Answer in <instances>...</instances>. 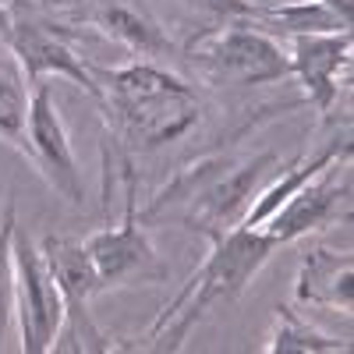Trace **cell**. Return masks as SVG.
I'll list each match as a JSON object with an SVG mask.
<instances>
[{
  "label": "cell",
  "instance_id": "obj_1",
  "mask_svg": "<svg viewBox=\"0 0 354 354\" xmlns=\"http://www.w3.org/2000/svg\"><path fill=\"white\" fill-rule=\"evenodd\" d=\"M280 156L259 153V156H238V153H216L202 156L188 167H181L170 181L153 195V202L142 209L145 223L174 220L188 230L202 234L205 241H216L230 227H238L259 188L277 174Z\"/></svg>",
  "mask_w": 354,
  "mask_h": 354
},
{
  "label": "cell",
  "instance_id": "obj_2",
  "mask_svg": "<svg viewBox=\"0 0 354 354\" xmlns=\"http://www.w3.org/2000/svg\"><path fill=\"white\" fill-rule=\"evenodd\" d=\"M93 75L100 82L96 106L110 124V142L128 153L160 149L198 124V93L156 61H135L113 71L93 68Z\"/></svg>",
  "mask_w": 354,
  "mask_h": 354
},
{
  "label": "cell",
  "instance_id": "obj_3",
  "mask_svg": "<svg viewBox=\"0 0 354 354\" xmlns=\"http://www.w3.org/2000/svg\"><path fill=\"white\" fill-rule=\"evenodd\" d=\"M209 245L213 248L205 262L185 280V287L174 294V301H167L153 319V326L145 330V347L163 354L181 351L198 322L209 319L216 308L238 301L245 287L255 280V273L280 248L266 230H248V227H230L223 238Z\"/></svg>",
  "mask_w": 354,
  "mask_h": 354
},
{
  "label": "cell",
  "instance_id": "obj_4",
  "mask_svg": "<svg viewBox=\"0 0 354 354\" xmlns=\"http://www.w3.org/2000/svg\"><path fill=\"white\" fill-rule=\"evenodd\" d=\"M106 160H113L117 177H121V205L124 213L117 223L88 234L85 252L93 259V270L100 277V290L117 287H138V283H160L167 280V266L149 238V223L138 216V174L128 156V149L113 142V156L103 149Z\"/></svg>",
  "mask_w": 354,
  "mask_h": 354
},
{
  "label": "cell",
  "instance_id": "obj_5",
  "mask_svg": "<svg viewBox=\"0 0 354 354\" xmlns=\"http://www.w3.org/2000/svg\"><path fill=\"white\" fill-rule=\"evenodd\" d=\"M0 39L18 61V71L25 75V82L36 85L39 78L61 75L82 85L93 100H100V82L93 68L85 64V57L78 53L71 28L57 25L46 11L25 4V0H15L0 15Z\"/></svg>",
  "mask_w": 354,
  "mask_h": 354
},
{
  "label": "cell",
  "instance_id": "obj_6",
  "mask_svg": "<svg viewBox=\"0 0 354 354\" xmlns=\"http://www.w3.org/2000/svg\"><path fill=\"white\" fill-rule=\"evenodd\" d=\"M50 273L57 280V290H61V301H64V322L57 330V340L50 351H61V354H106L113 347H121L110 333H103L93 319V301L100 290V277L93 270V259L85 252V241L78 238H43L39 245Z\"/></svg>",
  "mask_w": 354,
  "mask_h": 354
},
{
  "label": "cell",
  "instance_id": "obj_7",
  "mask_svg": "<svg viewBox=\"0 0 354 354\" xmlns=\"http://www.w3.org/2000/svg\"><path fill=\"white\" fill-rule=\"evenodd\" d=\"M195 64L216 85H273L290 78V57L252 21H234L195 46Z\"/></svg>",
  "mask_w": 354,
  "mask_h": 354
},
{
  "label": "cell",
  "instance_id": "obj_8",
  "mask_svg": "<svg viewBox=\"0 0 354 354\" xmlns=\"http://www.w3.org/2000/svg\"><path fill=\"white\" fill-rule=\"evenodd\" d=\"M15 319L25 354H46L64 322V301L43 252L15 234Z\"/></svg>",
  "mask_w": 354,
  "mask_h": 354
},
{
  "label": "cell",
  "instance_id": "obj_9",
  "mask_svg": "<svg viewBox=\"0 0 354 354\" xmlns=\"http://www.w3.org/2000/svg\"><path fill=\"white\" fill-rule=\"evenodd\" d=\"M25 138H28V160H32L36 170L50 181V188L61 198L78 205L85 198L82 170H78V160H75V149H71L61 106H57V100H53L50 78H39L32 85V93H28Z\"/></svg>",
  "mask_w": 354,
  "mask_h": 354
},
{
  "label": "cell",
  "instance_id": "obj_10",
  "mask_svg": "<svg viewBox=\"0 0 354 354\" xmlns=\"http://www.w3.org/2000/svg\"><path fill=\"white\" fill-rule=\"evenodd\" d=\"M351 202V177L340 174V160L330 163L322 174H315L305 188L294 192L280 209L262 223V230L270 234L277 245H290L305 238L312 230H322L340 216V205Z\"/></svg>",
  "mask_w": 354,
  "mask_h": 354
},
{
  "label": "cell",
  "instance_id": "obj_11",
  "mask_svg": "<svg viewBox=\"0 0 354 354\" xmlns=\"http://www.w3.org/2000/svg\"><path fill=\"white\" fill-rule=\"evenodd\" d=\"M351 32H312L290 39V75L301 82L305 103L326 113L351 71Z\"/></svg>",
  "mask_w": 354,
  "mask_h": 354
},
{
  "label": "cell",
  "instance_id": "obj_12",
  "mask_svg": "<svg viewBox=\"0 0 354 354\" xmlns=\"http://www.w3.org/2000/svg\"><path fill=\"white\" fill-rule=\"evenodd\" d=\"M294 298L312 308H354V259L347 252H333L326 245H315L294 277Z\"/></svg>",
  "mask_w": 354,
  "mask_h": 354
},
{
  "label": "cell",
  "instance_id": "obj_13",
  "mask_svg": "<svg viewBox=\"0 0 354 354\" xmlns=\"http://www.w3.org/2000/svg\"><path fill=\"white\" fill-rule=\"evenodd\" d=\"M337 160H351V142H340V138H337V142L322 145V149H315V153H305V156H298V160H290L283 170H277L270 181L259 188V195L252 198V205L245 209V216H241L238 227L262 230V223L270 220L294 192L305 188L315 174H322V170H326L330 163H337Z\"/></svg>",
  "mask_w": 354,
  "mask_h": 354
},
{
  "label": "cell",
  "instance_id": "obj_14",
  "mask_svg": "<svg viewBox=\"0 0 354 354\" xmlns=\"http://www.w3.org/2000/svg\"><path fill=\"white\" fill-rule=\"evenodd\" d=\"M103 36L128 46L138 61H160L174 50L170 36L153 18V8L145 0H106V4L88 18Z\"/></svg>",
  "mask_w": 354,
  "mask_h": 354
},
{
  "label": "cell",
  "instance_id": "obj_15",
  "mask_svg": "<svg viewBox=\"0 0 354 354\" xmlns=\"http://www.w3.org/2000/svg\"><path fill=\"white\" fill-rule=\"evenodd\" d=\"M266 351L270 354H347L351 344L315 330L290 305H280L273 315V330H270V340H266Z\"/></svg>",
  "mask_w": 354,
  "mask_h": 354
},
{
  "label": "cell",
  "instance_id": "obj_16",
  "mask_svg": "<svg viewBox=\"0 0 354 354\" xmlns=\"http://www.w3.org/2000/svg\"><path fill=\"white\" fill-rule=\"evenodd\" d=\"M252 25L270 28L280 36H312V32H351L330 8H322L319 0H301V4H283V8H255Z\"/></svg>",
  "mask_w": 354,
  "mask_h": 354
},
{
  "label": "cell",
  "instance_id": "obj_17",
  "mask_svg": "<svg viewBox=\"0 0 354 354\" xmlns=\"http://www.w3.org/2000/svg\"><path fill=\"white\" fill-rule=\"evenodd\" d=\"M25 121H28V88H25V75H21L18 68L0 64V142L15 145L18 153L28 156Z\"/></svg>",
  "mask_w": 354,
  "mask_h": 354
},
{
  "label": "cell",
  "instance_id": "obj_18",
  "mask_svg": "<svg viewBox=\"0 0 354 354\" xmlns=\"http://www.w3.org/2000/svg\"><path fill=\"white\" fill-rule=\"evenodd\" d=\"M15 198L4 205V220H0V347H4L8 326L15 322Z\"/></svg>",
  "mask_w": 354,
  "mask_h": 354
},
{
  "label": "cell",
  "instance_id": "obj_19",
  "mask_svg": "<svg viewBox=\"0 0 354 354\" xmlns=\"http://www.w3.org/2000/svg\"><path fill=\"white\" fill-rule=\"evenodd\" d=\"M181 4L205 21V28L209 32H216V28H227L234 21H252L255 18V8L252 0H181Z\"/></svg>",
  "mask_w": 354,
  "mask_h": 354
},
{
  "label": "cell",
  "instance_id": "obj_20",
  "mask_svg": "<svg viewBox=\"0 0 354 354\" xmlns=\"http://www.w3.org/2000/svg\"><path fill=\"white\" fill-rule=\"evenodd\" d=\"M322 8H330L344 25H351V11H354V0H319Z\"/></svg>",
  "mask_w": 354,
  "mask_h": 354
},
{
  "label": "cell",
  "instance_id": "obj_21",
  "mask_svg": "<svg viewBox=\"0 0 354 354\" xmlns=\"http://www.w3.org/2000/svg\"><path fill=\"white\" fill-rule=\"evenodd\" d=\"M68 4H75V0H50V8H68Z\"/></svg>",
  "mask_w": 354,
  "mask_h": 354
},
{
  "label": "cell",
  "instance_id": "obj_22",
  "mask_svg": "<svg viewBox=\"0 0 354 354\" xmlns=\"http://www.w3.org/2000/svg\"><path fill=\"white\" fill-rule=\"evenodd\" d=\"M11 4H15V0H0V15H4V11H8Z\"/></svg>",
  "mask_w": 354,
  "mask_h": 354
}]
</instances>
